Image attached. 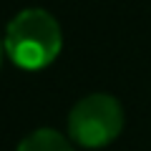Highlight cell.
<instances>
[{"mask_svg": "<svg viewBox=\"0 0 151 151\" xmlns=\"http://www.w3.org/2000/svg\"><path fill=\"white\" fill-rule=\"evenodd\" d=\"M15 151H76L68 134H60L55 129H35L18 144Z\"/></svg>", "mask_w": 151, "mask_h": 151, "instance_id": "3957f363", "label": "cell"}, {"mask_svg": "<svg viewBox=\"0 0 151 151\" xmlns=\"http://www.w3.org/2000/svg\"><path fill=\"white\" fill-rule=\"evenodd\" d=\"M5 55L20 70H43L60 55L63 30L55 15L43 8H23L3 35Z\"/></svg>", "mask_w": 151, "mask_h": 151, "instance_id": "6da1fadb", "label": "cell"}, {"mask_svg": "<svg viewBox=\"0 0 151 151\" xmlns=\"http://www.w3.org/2000/svg\"><path fill=\"white\" fill-rule=\"evenodd\" d=\"M126 124L124 106L111 93H88L68 111V139L73 146L96 151L113 144Z\"/></svg>", "mask_w": 151, "mask_h": 151, "instance_id": "7a4b0ae2", "label": "cell"}, {"mask_svg": "<svg viewBox=\"0 0 151 151\" xmlns=\"http://www.w3.org/2000/svg\"><path fill=\"white\" fill-rule=\"evenodd\" d=\"M3 58H5V45H3V38H0V68H3Z\"/></svg>", "mask_w": 151, "mask_h": 151, "instance_id": "277c9868", "label": "cell"}]
</instances>
